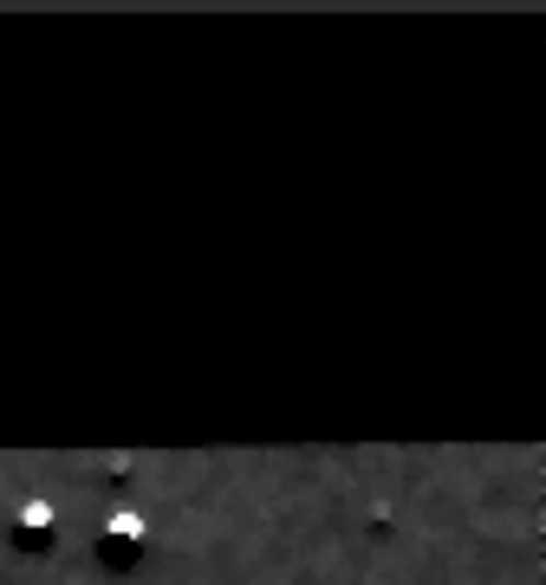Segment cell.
Segmentation results:
<instances>
[{
	"instance_id": "obj_2",
	"label": "cell",
	"mask_w": 546,
	"mask_h": 585,
	"mask_svg": "<svg viewBox=\"0 0 546 585\" xmlns=\"http://www.w3.org/2000/svg\"><path fill=\"white\" fill-rule=\"evenodd\" d=\"M13 540H20V547H39V553H46V547H53V514H46V507H26V514H20V534H13Z\"/></svg>"
},
{
	"instance_id": "obj_1",
	"label": "cell",
	"mask_w": 546,
	"mask_h": 585,
	"mask_svg": "<svg viewBox=\"0 0 546 585\" xmlns=\"http://www.w3.org/2000/svg\"><path fill=\"white\" fill-rule=\"evenodd\" d=\"M137 553H144V527L137 520H111V534L98 540V560L111 573H124V566H137Z\"/></svg>"
}]
</instances>
